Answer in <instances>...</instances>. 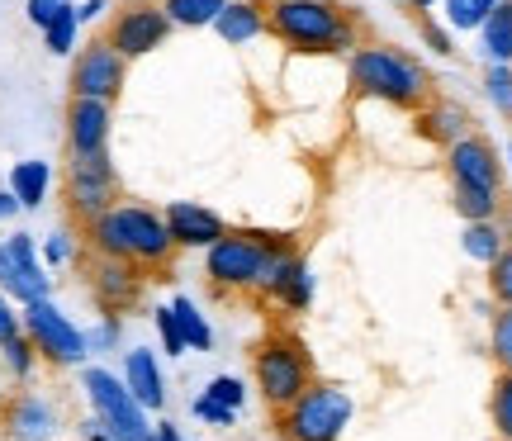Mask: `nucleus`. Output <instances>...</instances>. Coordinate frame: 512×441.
Here are the masks:
<instances>
[{
  "mask_svg": "<svg viewBox=\"0 0 512 441\" xmlns=\"http://www.w3.org/2000/svg\"><path fill=\"white\" fill-rule=\"evenodd\" d=\"M347 76L361 95L384 100V105H399V110H422L437 95L432 72L413 53L394 48V43H361L347 62Z\"/></svg>",
  "mask_w": 512,
  "mask_h": 441,
  "instance_id": "3",
  "label": "nucleus"
},
{
  "mask_svg": "<svg viewBox=\"0 0 512 441\" xmlns=\"http://www.w3.org/2000/svg\"><path fill=\"white\" fill-rule=\"evenodd\" d=\"M446 176L451 185H470V190H503V162L498 147L484 133H465L446 147Z\"/></svg>",
  "mask_w": 512,
  "mask_h": 441,
  "instance_id": "15",
  "label": "nucleus"
},
{
  "mask_svg": "<svg viewBox=\"0 0 512 441\" xmlns=\"http://www.w3.org/2000/svg\"><path fill=\"white\" fill-rule=\"evenodd\" d=\"M451 209H456L465 223L503 219V190H470V185H451Z\"/></svg>",
  "mask_w": 512,
  "mask_h": 441,
  "instance_id": "28",
  "label": "nucleus"
},
{
  "mask_svg": "<svg viewBox=\"0 0 512 441\" xmlns=\"http://www.w3.org/2000/svg\"><path fill=\"white\" fill-rule=\"evenodd\" d=\"M418 34L437 57H456V38H451V29H441L432 15H418Z\"/></svg>",
  "mask_w": 512,
  "mask_h": 441,
  "instance_id": "40",
  "label": "nucleus"
},
{
  "mask_svg": "<svg viewBox=\"0 0 512 441\" xmlns=\"http://www.w3.org/2000/svg\"><path fill=\"white\" fill-rule=\"evenodd\" d=\"M19 328H24V318H19V304L10 299V294H0V342H5V337H15Z\"/></svg>",
  "mask_w": 512,
  "mask_h": 441,
  "instance_id": "42",
  "label": "nucleus"
},
{
  "mask_svg": "<svg viewBox=\"0 0 512 441\" xmlns=\"http://www.w3.org/2000/svg\"><path fill=\"white\" fill-rule=\"evenodd\" d=\"M508 119H512V105H508Z\"/></svg>",
  "mask_w": 512,
  "mask_h": 441,
  "instance_id": "50",
  "label": "nucleus"
},
{
  "mask_svg": "<svg viewBox=\"0 0 512 441\" xmlns=\"http://www.w3.org/2000/svg\"><path fill=\"white\" fill-rule=\"evenodd\" d=\"M124 86H128V57L114 53L110 43H105V34L72 53V95L114 105L124 95Z\"/></svg>",
  "mask_w": 512,
  "mask_h": 441,
  "instance_id": "12",
  "label": "nucleus"
},
{
  "mask_svg": "<svg viewBox=\"0 0 512 441\" xmlns=\"http://www.w3.org/2000/svg\"><path fill=\"white\" fill-rule=\"evenodd\" d=\"M437 5H441V0H403V10H408L413 19H418V15H432Z\"/></svg>",
  "mask_w": 512,
  "mask_h": 441,
  "instance_id": "47",
  "label": "nucleus"
},
{
  "mask_svg": "<svg viewBox=\"0 0 512 441\" xmlns=\"http://www.w3.org/2000/svg\"><path fill=\"white\" fill-rule=\"evenodd\" d=\"M62 200H67V214H72L81 228L91 219H100V214L119 200V171H114V162H110V147H105V152H91V157H67Z\"/></svg>",
  "mask_w": 512,
  "mask_h": 441,
  "instance_id": "9",
  "label": "nucleus"
},
{
  "mask_svg": "<svg viewBox=\"0 0 512 441\" xmlns=\"http://www.w3.org/2000/svg\"><path fill=\"white\" fill-rule=\"evenodd\" d=\"M147 441H185L181 432H176V423H166V418H157V423H152V437Z\"/></svg>",
  "mask_w": 512,
  "mask_h": 441,
  "instance_id": "46",
  "label": "nucleus"
},
{
  "mask_svg": "<svg viewBox=\"0 0 512 441\" xmlns=\"http://www.w3.org/2000/svg\"><path fill=\"white\" fill-rule=\"evenodd\" d=\"M0 432L5 441H57L62 437V404L38 389H15L0 404Z\"/></svg>",
  "mask_w": 512,
  "mask_h": 441,
  "instance_id": "14",
  "label": "nucleus"
},
{
  "mask_svg": "<svg viewBox=\"0 0 512 441\" xmlns=\"http://www.w3.org/2000/svg\"><path fill=\"white\" fill-rule=\"evenodd\" d=\"M389 5H403V0H389Z\"/></svg>",
  "mask_w": 512,
  "mask_h": 441,
  "instance_id": "49",
  "label": "nucleus"
},
{
  "mask_svg": "<svg viewBox=\"0 0 512 441\" xmlns=\"http://www.w3.org/2000/svg\"><path fill=\"white\" fill-rule=\"evenodd\" d=\"M266 34L309 57H351L366 43L361 15L337 0H266Z\"/></svg>",
  "mask_w": 512,
  "mask_h": 441,
  "instance_id": "1",
  "label": "nucleus"
},
{
  "mask_svg": "<svg viewBox=\"0 0 512 441\" xmlns=\"http://www.w3.org/2000/svg\"><path fill=\"white\" fill-rule=\"evenodd\" d=\"M81 394L100 423L110 427L119 441H147L152 437V413H147L133 389L119 380V370H105V366H81Z\"/></svg>",
  "mask_w": 512,
  "mask_h": 441,
  "instance_id": "7",
  "label": "nucleus"
},
{
  "mask_svg": "<svg viewBox=\"0 0 512 441\" xmlns=\"http://www.w3.org/2000/svg\"><path fill=\"white\" fill-rule=\"evenodd\" d=\"M494 5L498 0H441V15H446V24L460 29V34H479V24L489 19Z\"/></svg>",
  "mask_w": 512,
  "mask_h": 441,
  "instance_id": "31",
  "label": "nucleus"
},
{
  "mask_svg": "<svg viewBox=\"0 0 512 441\" xmlns=\"http://www.w3.org/2000/svg\"><path fill=\"white\" fill-rule=\"evenodd\" d=\"M479 53L489 62H508L512 67V0H498L489 19L479 24Z\"/></svg>",
  "mask_w": 512,
  "mask_h": 441,
  "instance_id": "24",
  "label": "nucleus"
},
{
  "mask_svg": "<svg viewBox=\"0 0 512 441\" xmlns=\"http://www.w3.org/2000/svg\"><path fill=\"white\" fill-rule=\"evenodd\" d=\"M119 380L133 389V399H138L147 413H162L166 408V375H162V361H157L152 347H128L124 366H119Z\"/></svg>",
  "mask_w": 512,
  "mask_h": 441,
  "instance_id": "19",
  "label": "nucleus"
},
{
  "mask_svg": "<svg viewBox=\"0 0 512 441\" xmlns=\"http://www.w3.org/2000/svg\"><path fill=\"white\" fill-rule=\"evenodd\" d=\"M38 257H43V266H48V271H57V266L76 261V238L67 233V228H57V233H48V238L38 242Z\"/></svg>",
  "mask_w": 512,
  "mask_h": 441,
  "instance_id": "37",
  "label": "nucleus"
},
{
  "mask_svg": "<svg viewBox=\"0 0 512 441\" xmlns=\"http://www.w3.org/2000/svg\"><path fill=\"white\" fill-rule=\"evenodd\" d=\"M166 228H171V242H176V252H204V247H214V242L228 233V223L209 209V204H195V200H171L162 209Z\"/></svg>",
  "mask_w": 512,
  "mask_h": 441,
  "instance_id": "18",
  "label": "nucleus"
},
{
  "mask_svg": "<svg viewBox=\"0 0 512 441\" xmlns=\"http://www.w3.org/2000/svg\"><path fill=\"white\" fill-rule=\"evenodd\" d=\"M0 366H5V375L15 380V385H29L38 375V366H43V356H38V347L29 342V332L19 328L15 337H5L0 342Z\"/></svg>",
  "mask_w": 512,
  "mask_h": 441,
  "instance_id": "25",
  "label": "nucleus"
},
{
  "mask_svg": "<svg viewBox=\"0 0 512 441\" xmlns=\"http://www.w3.org/2000/svg\"><path fill=\"white\" fill-rule=\"evenodd\" d=\"M252 380L261 404L271 413H280V408H290L318 380V370H313V356L304 351V342L290 328H271L252 351Z\"/></svg>",
  "mask_w": 512,
  "mask_h": 441,
  "instance_id": "5",
  "label": "nucleus"
},
{
  "mask_svg": "<svg viewBox=\"0 0 512 441\" xmlns=\"http://www.w3.org/2000/svg\"><path fill=\"white\" fill-rule=\"evenodd\" d=\"M86 252L133 261V266H143L147 276H152V271L171 266L176 242H171V228H166V219L152 204L114 200L100 219L86 223Z\"/></svg>",
  "mask_w": 512,
  "mask_h": 441,
  "instance_id": "2",
  "label": "nucleus"
},
{
  "mask_svg": "<svg viewBox=\"0 0 512 441\" xmlns=\"http://www.w3.org/2000/svg\"><path fill=\"white\" fill-rule=\"evenodd\" d=\"M261 299H271L280 313H304L313 304V271L304 252L294 247V252H280V257L266 266V276H261Z\"/></svg>",
  "mask_w": 512,
  "mask_h": 441,
  "instance_id": "16",
  "label": "nucleus"
},
{
  "mask_svg": "<svg viewBox=\"0 0 512 441\" xmlns=\"http://www.w3.org/2000/svg\"><path fill=\"white\" fill-rule=\"evenodd\" d=\"M204 394L209 399H219V404H228V408H247V380H238V375H214L209 385H204Z\"/></svg>",
  "mask_w": 512,
  "mask_h": 441,
  "instance_id": "39",
  "label": "nucleus"
},
{
  "mask_svg": "<svg viewBox=\"0 0 512 441\" xmlns=\"http://www.w3.org/2000/svg\"><path fill=\"white\" fill-rule=\"evenodd\" d=\"M171 29H214V19L228 0H157Z\"/></svg>",
  "mask_w": 512,
  "mask_h": 441,
  "instance_id": "26",
  "label": "nucleus"
},
{
  "mask_svg": "<svg viewBox=\"0 0 512 441\" xmlns=\"http://www.w3.org/2000/svg\"><path fill=\"white\" fill-rule=\"evenodd\" d=\"M351 413H356V399L347 389L313 380L290 408L275 413V427H280V441H342Z\"/></svg>",
  "mask_w": 512,
  "mask_h": 441,
  "instance_id": "6",
  "label": "nucleus"
},
{
  "mask_svg": "<svg viewBox=\"0 0 512 441\" xmlns=\"http://www.w3.org/2000/svg\"><path fill=\"white\" fill-rule=\"evenodd\" d=\"M484 271H489V276H484L489 280V299H494V304H512V242L484 266Z\"/></svg>",
  "mask_w": 512,
  "mask_h": 441,
  "instance_id": "34",
  "label": "nucleus"
},
{
  "mask_svg": "<svg viewBox=\"0 0 512 441\" xmlns=\"http://www.w3.org/2000/svg\"><path fill=\"white\" fill-rule=\"evenodd\" d=\"M43 34V48L53 57H72L76 53V34H81V19H76V5H67L62 15L48 24V29H38Z\"/></svg>",
  "mask_w": 512,
  "mask_h": 441,
  "instance_id": "30",
  "label": "nucleus"
},
{
  "mask_svg": "<svg viewBox=\"0 0 512 441\" xmlns=\"http://www.w3.org/2000/svg\"><path fill=\"white\" fill-rule=\"evenodd\" d=\"M76 441H119V437H114L110 427L91 413V418H81V423H76Z\"/></svg>",
  "mask_w": 512,
  "mask_h": 441,
  "instance_id": "43",
  "label": "nucleus"
},
{
  "mask_svg": "<svg viewBox=\"0 0 512 441\" xmlns=\"http://www.w3.org/2000/svg\"><path fill=\"white\" fill-rule=\"evenodd\" d=\"M422 129H427V138H437L441 147H451L456 138H465V133H475V119H470V110L465 105H456V100H446V95H432L427 105H422Z\"/></svg>",
  "mask_w": 512,
  "mask_h": 441,
  "instance_id": "21",
  "label": "nucleus"
},
{
  "mask_svg": "<svg viewBox=\"0 0 512 441\" xmlns=\"http://www.w3.org/2000/svg\"><path fill=\"white\" fill-rule=\"evenodd\" d=\"M67 157H91V152H105L110 147V133H114V105L105 100H81L72 95L67 100Z\"/></svg>",
  "mask_w": 512,
  "mask_h": 441,
  "instance_id": "17",
  "label": "nucleus"
},
{
  "mask_svg": "<svg viewBox=\"0 0 512 441\" xmlns=\"http://www.w3.org/2000/svg\"><path fill=\"white\" fill-rule=\"evenodd\" d=\"M489 423L498 441H512V370H498L494 389H489Z\"/></svg>",
  "mask_w": 512,
  "mask_h": 441,
  "instance_id": "29",
  "label": "nucleus"
},
{
  "mask_svg": "<svg viewBox=\"0 0 512 441\" xmlns=\"http://www.w3.org/2000/svg\"><path fill=\"white\" fill-rule=\"evenodd\" d=\"M489 356L498 370H512V304H498L489 313Z\"/></svg>",
  "mask_w": 512,
  "mask_h": 441,
  "instance_id": "32",
  "label": "nucleus"
},
{
  "mask_svg": "<svg viewBox=\"0 0 512 441\" xmlns=\"http://www.w3.org/2000/svg\"><path fill=\"white\" fill-rule=\"evenodd\" d=\"M86 290H91L95 309L100 313H128L147 290V271L133 266V261H119V257H100L91 252L86 261Z\"/></svg>",
  "mask_w": 512,
  "mask_h": 441,
  "instance_id": "13",
  "label": "nucleus"
},
{
  "mask_svg": "<svg viewBox=\"0 0 512 441\" xmlns=\"http://www.w3.org/2000/svg\"><path fill=\"white\" fill-rule=\"evenodd\" d=\"M171 313H176V323H181V337L190 351H214V328H209V318L200 313V304L190 299V294H176L171 299Z\"/></svg>",
  "mask_w": 512,
  "mask_h": 441,
  "instance_id": "27",
  "label": "nucleus"
},
{
  "mask_svg": "<svg viewBox=\"0 0 512 441\" xmlns=\"http://www.w3.org/2000/svg\"><path fill=\"white\" fill-rule=\"evenodd\" d=\"M190 413H195L204 427H233V423H238V408H228V404H219V399H209L204 389L195 394V399H190Z\"/></svg>",
  "mask_w": 512,
  "mask_h": 441,
  "instance_id": "38",
  "label": "nucleus"
},
{
  "mask_svg": "<svg viewBox=\"0 0 512 441\" xmlns=\"http://www.w3.org/2000/svg\"><path fill=\"white\" fill-rule=\"evenodd\" d=\"M19 318H24V332H29V342L38 347L43 366H53V370H81L86 366V356H91V347H86V328H76L72 318L57 309L53 294H48V299H34V304H24Z\"/></svg>",
  "mask_w": 512,
  "mask_h": 441,
  "instance_id": "8",
  "label": "nucleus"
},
{
  "mask_svg": "<svg viewBox=\"0 0 512 441\" xmlns=\"http://www.w3.org/2000/svg\"><path fill=\"white\" fill-rule=\"evenodd\" d=\"M508 162H512V138H508Z\"/></svg>",
  "mask_w": 512,
  "mask_h": 441,
  "instance_id": "48",
  "label": "nucleus"
},
{
  "mask_svg": "<svg viewBox=\"0 0 512 441\" xmlns=\"http://www.w3.org/2000/svg\"><path fill=\"white\" fill-rule=\"evenodd\" d=\"M214 34L228 43V48H242V43H256L266 34V0H228L214 19Z\"/></svg>",
  "mask_w": 512,
  "mask_h": 441,
  "instance_id": "20",
  "label": "nucleus"
},
{
  "mask_svg": "<svg viewBox=\"0 0 512 441\" xmlns=\"http://www.w3.org/2000/svg\"><path fill=\"white\" fill-rule=\"evenodd\" d=\"M280 252H294L290 233H261V228H228L214 247H204V276L219 294H256L261 276Z\"/></svg>",
  "mask_w": 512,
  "mask_h": 441,
  "instance_id": "4",
  "label": "nucleus"
},
{
  "mask_svg": "<svg viewBox=\"0 0 512 441\" xmlns=\"http://www.w3.org/2000/svg\"><path fill=\"white\" fill-rule=\"evenodd\" d=\"M508 242H512V233L503 228V219H475V223H465V233H460V252L470 261H479V266H489Z\"/></svg>",
  "mask_w": 512,
  "mask_h": 441,
  "instance_id": "23",
  "label": "nucleus"
},
{
  "mask_svg": "<svg viewBox=\"0 0 512 441\" xmlns=\"http://www.w3.org/2000/svg\"><path fill=\"white\" fill-rule=\"evenodd\" d=\"M152 328H157V337H162V351L176 361V356H185V337H181V323H176V313H171V304H157L152 309Z\"/></svg>",
  "mask_w": 512,
  "mask_h": 441,
  "instance_id": "35",
  "label": "nucleus"
},
{
  "mask_svg": "<svg viewBox=\"0 0 512 441\" xmlns=\"http://www.w3.org/2000/svg\"><path fill=\"white\" fill-rule=\"evenodd\" d=\"M67 5H72V0H29V5H24V19H29L34 29H48V24H53Z\"/></svg>",
  "mask_w": 512,
  "mask_h": 441,
  "instance_id": "41",
  "label": "nucleus"
},
{
  "mask_svg": "<svg viewBox=\"0 0 512 441\" xmlns=\"http://www.w3.org/2000/svg\"><path fill=\"white\" fill-rule=\"evenodd\" d=\"M53 181V162H43V157H24V162L10 166V190L24 209H43L53 195Z\"/></svg>",
  "mask_w": 512,
  "mask_h": 441,
  "instance_id": "22",
  "label": "nucleus"
},
{
  "mask_svg": "<svg viewBox=\"0 0 512 441\" xmlns=\"http://www.w3.org/2000/svg\"><path fill=\"white\" fill-rule=\"evenodd\" d=\"M86 347H91V356L124 347V313H100L91 328H86Z\"/></svg>",
  "mask_w": 512,
  "mask_h": 441,
  "instance_id": "33",
  "label": "nucleus"
},
{
  "mask_svg": "<svg viewBox=\"0 0 512 441\" xmlns=\"http://www.w3.org/2000/svg\"><path fill=\"white\" fill-rule=\"evenodd\" d=\"M0 294H10L19 309L53 294V271L43 266L38 242L29 233H10L0 242Z\"/></svg>",
  "mask_w": 512,
  "mask_h": 441,
  "instance_id": "11",
  "label": "nucleus"
},
{
  "mask_svg": "<svg viewBox=\"0 0 512 441\" xmlns=\"http://www.w3.org/2000/svg\"><path fill=\"white\" fill-rule=\"evenodd\" d=\"M166 38H171V19L162 15L157 0H128L124 10H114L110 24H105V43L128 62L157 53Z\"/></svg>",
  "mask_w": 512,
  "mask_h": 441,
  "instance_id": "10",
  "label": "nucleus"
},
{
  "mask_svg": "<svg viewBox=\"0 0 512 441\" xmlns=\"http://www.w3.org/2000/svg\"><path fill=\"white\" fill-rule=\"evenodd\" d=\"M110 15V0H86V5H76V19L81 24H95V19Z\"/></svg>",
  "mask_w": 512,
  "mask_h": 441,
  "instance_id": "44",
  "label": "nucleus"
},
{
  "mask_svg": "<svg viewBox=\"0 0 512 441\" xmlns=\"http://www.w3.org/2000/svg\"><path fill=\"white\" fill-rule=\"evenodd\" d=\"M19 209H24V204L15 200V190H10V185H5V190H0V223H10L19 214Z\"/></svg>",
  "mask_w": 512,
  "mask_h": 441,
  "instance_id": "45",
  "label": "nucleus"
},
{
  "mask_svg": "<svg viewBox=\"0 0 512 441\" xmlns=\"http://www.w3.org/2000/svg\"><path fill=\"white\" fill-rule=\"evenodd\" d=\"M484 95H489L494 110L508 114V105H512V67L508 62H489V72H484Z\"/></svg>",
  "mask_w": 512,
  "mask_h": 441,
  "instance_id": "36",
  "label": "nucleus"
}]
</instances>
